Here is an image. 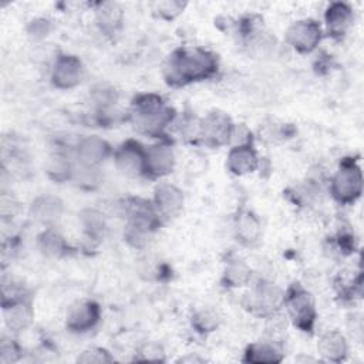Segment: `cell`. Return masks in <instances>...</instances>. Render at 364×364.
I'll list each match as a JSON object with an SVG mask.
<instances>
[{
	"instance_id": "cell-20",
	"label": "cell",
	"mask_w": 364,
	"mask_h": 364,
	"mask_svg": "<svg viewBox=\"0 0 364 364\" xmlns=\"http://www.w3.org/2000/svg\"><path fill=\"white\" fill-rule=\"evenodd\" d=\"M235 230H236V237L240 243L243 245H253L259 240L262 235V225L252 212L249 210H242L235 223Z\"/></svg>"
},
{
	"instance_id": "cell-29",
	"label": "cell",
	"mask_w": 364,
	"mask_h": 364,
	"mask_svg": "<svg viewBox=\"0 0 364 364\" xmlns=\"http://www.w3.org/2000/svg\"><path fill=\"white\" fill-rule=\"evenodd\" d=\"M112 361H114V357L102 347L87 348L77 358V363H81V364H107Z\"/></svg>"
},
{
	"instance_id": "cell-32",
	"label": "cell",
	"mask_w": 364,
	"mask_h": 364,
	"mask_svg": "<svg viewBox=\"0 0 364 364\" xmlns=\"http://www.w3.org/2000/svg\"><path fill=\"white\" fill-rule=\"evenodd\" d=\"M50 30H51V24L46 18H36L28 24V34L37 40L47 37Z\"/></svg>"
},
{
	"instance_id": "cell-9",
	"label": "cell",
	"mask_w": 364,
	"mask_h": 364,
	"mask_svg": "<svg viewBox=\"0 0 364 364\" xmlns=\"http://www.w3.org/2000/svg\"><path fill=\"white\" fill-rule=\"evenodd\" d=\"M175 155L168 144L159 142L145 148V176L162 178L172 172Z\"/></svg>"
},
{
	"instance_id": "cell-23",
	"label": "cell",
	"mask_w": 364,
	"mask_h": 364,
	"mask_svg": "<svg viewBox=\"0 0 364 364\" xmlns=\"http://www.w3.org/2000/svg\"><path fill=\"white\" fill-rule=\"evenodd\" d=\"M38 249L47 257H63L68 252L65 239L51 226L38 235Z\"/></svg>"
},
{
	"instance_id": "cell-25",
	"label": "cell",
	"mask_w": 364,
	"mask_h": 364,
	"mask_svg": "<svg viewBox=\"0 0 364 364\" xmlns=\"http://www.w3.org/2000/svg\"><path fill=\"white\" fill-rule=\"evenodd\" d=\"M71 181H74L77 186L91 191L100 186L102 176L98 166H88L78 162L77 165H74Z\"/></svg>"
},
{
	"instance_id": "cell-16",
	"label": "cell",
	"mask_w": 364,
	"mask_h": 364,
	"mask_svg": "<svg viewBox=\"0 0 364 364\" xmlns=\"http://www.w3.org/2000/svg\"><path fill=\"white\" fill-rule=\"evenodd\" d=\"M317 350L320 355L330 363H341L347 357L348 346L346 337L340 331H327L318 340Z\"/></svg>"
},
{
	"instance_id": "cell-24",
	"label": "cell",
	"mask_w": 364,
	"mask_h": 364,
	"mask_svg": "<svg viewBox=\"0 0 364 364\" xmlns=\"http://www.w3.org/2000/svg\"><path fill=\"white\" fill-rule=\"evenodd\" d=\"M73 171H74V165L71 164L70 158L63 152L53 154L48 158L47 165H46V172H47L48 178L58 183L71 181Z\"/></svg>"
},
{
	"instance_id": "cell-22",
	"label": "cell",
	"mask_w": 364,
	"mask_h": 364,
	"mask_svg": "<svg viewBox=\"0 0 364 364\" xmlns=\"http://www.w3.org/2000/svg\"><path fill=\"white\" fill-rule=\"evenodd\" d=\"M80 220L84 229L85 239L91 243H100L105 235V218L97 209H82L80 212Z\"/></svg>"
},
{
	"instance_id": "cell-11",
	"label": "cell",
	"mask_w": 364,
	"mask_h": 364,
	"mask_svg": "<svg viewBox=\"0 0 364 364\" xmlns=\"http://www.w3.org/2000/svg\"><path fill=\"white\" fill-rule=\"evenodd\" d=\"M100 306L92 300H84L74 304L67 314V328L74 333L91 330L100 321Z\"/></svg>"
},
{
	"instance_id": "cell-27",
	"label": "cell",
	"mask_w": 364,
	"mask_h": 364,
	"mask_svg": "<svg viewBox=\"0 0 364 364\" xmlns=\"http://www.w3.org/2000/svg\"><path fill=\"white\" fill-rule=\"evenodd\" d=\"M91 98H92L94 104L97 105L98 112H102V111H107L112 104L117 102L118 92L111 85L98 84L92 88Z\"/></svg>"
},
{
	"instance_id": "cell-2",
	"label": "cell",
	"mask_w": 364,
	"mask_h": 364,
	"mask_svg": "<svg viewBox=\"0 0 364 364\" xmlns=\"http://www.w3.org/2000/svg\"><path fill=\"white\" fill-rule=\"evenodd\" d=\"M173 118L175 109L156 94H139L132 101L131 121L144 134L161 136Z\"/></svg>"
},
{
	"instance_id": "cell-3",
	"label": "cell",
	"mask_w": 364,
	"mask_h": 364,
	"mask_svg": "<svg viewBox=\"0 0 364 364\" xmlns=\"http://www.w3.org/2000/svg\"><path fill=\"white\" fill-rule=\"evenodd\" d=\"M283 304L297 328L306 333L313 331L317 313L314 299L306 289L297 283L291 284L283 296Z\"/></svg>"
},
{
	"instance_id": "cell-33",
	"label": "cell",
	"mask_w": 364,
	"mask_h": 364,
	"mask_svg": "<svg viewBox=\"0 0 364 364\" xmlns=\"http://www.w3.org/2000/svg\"><path fill=\"white\" fill-rule=\"evenodd\" d=\"M139 355L142 360H149V361H164V351L161 346L155 343H146L142 346Z\"/></svg>"
},
{
	"instance_id": "cell-21",
	"label": "cell",
	"mask_w": 364,
	"mask_h": 364,
	"mask_svg": "<svg viewBox=\"0 0 364 364\" xmlns=\"http://www.w3.org/2000/svg\"><path fill=\"white\" fill-rule=\"evenodd\" d=\"M282 304H283V294L280 293V290L273 284L263 282L257 286L255 299L250 307H255L260 313L267 314V313H273Z\"/></svg>"
},
{
	"instance_id": "cell-34",
	"label": "cell",
	"mask_w": 364,
	"mask_h": 364,
	"mask_svg": "<svg viewBox=\"0 0 364 364\" xmlns=\"http://www.w3.org/2000/svg\"><path fill=\"white\" fill-rule=\"evenodd\" d=\"M179 361H181V363H186V361H193V363H202L203 360H202V358H199V357H192V355H191V357H185V358H181Z\"/></svg>"
},
{
	"instance_id": "cell-14",
	"label": "cell",
	"mask_w": 364,
	"mask_h": 364,
	"mask_svg": "<svg viewBox=\"0 0 364 364\" xmlns=\"http://www.w3.org/2000/svg\"><path fill=\"white\" fill-rule=\"evenodd\" d=\"M154 206L161 215H175L183 206V193L178 186L162 182L154 191Z\"/></svg>"
},
{
	"instance_id": "cell-26",
	"label": "cell",
	"mask_w": 364,
	"mask_h": 364,
	"mask_svg": "<svg viewBox=\"0 0 364 364\" xmlns=\"http://www.w3.org/2000/svg\"><path fill=\"white\" fill-rule=\"evenodd\" d=\"M250 267L242 260H230L225 269L222 282L228 287H239L249 282Z\"/></svg>"
},
{
	"instance_id": "cell-13",
	"label": "cell",
	"mask_w": 364,
	"mask_h": 364,
	"mask_svg": "<svg viewBox=\"0 0 364 364\" xmlns=\"http://www.w3.org/2000/svg\"><path fill=\"white\" fill-rule=\"evenodd\" d=\"M111 154L109 144L95 135L82 138L77 145V159L82 165L98 166Z\"/></svg>"
},
{
	"instance_id": "cell-8",
	"label": "cell",
	"mask_w": 364,
	"mask_h": 364,
	"mask_svg": "<svg viewBox=\"0 0 364 364\" xmlns=\"http://www.w3.org/2000/svg\"><path fill=\"white\" fill-rule=\"evenodd\" d=\"M118 171L127 176L145 175V148L135 139H128L118 146L114 155Z\"/></svg>"
},
{
	"instance_id": "cell-28",
	"label": "cell",
	"mask_w": 364,
	"mask_h": 364,
	"mask_svg": "<svg viewBox=\"0 0 364 364\" xmlns=\"http://www.w3.org/2000/svg\"><path fill=\"white\" fill-rule=\"evenodd\" d=\"M219 324L218 316L212 310H199L192 316V326L199 333H209L213 331Z\"/></svg>"
},
{
	"instance_id": "cell-7",
	"label": "cell",
	"mask_w": 364,
	"mask_h": 364,
	"mask_svg": "<svg viewBox=\"0 0 364 364\" xmlns=\"http://www.w3.org/2000/svg\"><path fill=\"white\" fill-rule=\"evenodd\" d=\"M82 75L84 68L78 57L71 54H60L53 65L51 82L60 90H70L81 82Z\"/></svg>"
},
{
	"instance_id": "cell-1",
	"label": "cell",
	"mask_w": 364,
	"mask_h": 364,
	"mask_svg": "<svg viewBox=\"0 0 364 364\" xmlns=\"http://www.w3.org/2000/svg\"><path fill=\"white\" fill-rule=\"evenodd\" d=\"M218 71V58L200 47H181L175 50L165 65L168 84L179 87L210 78Z\"/></svg>"
},
{
	"instance_id": "cell-15",
	"label": "cell",
	"mask_w": 364,
	"mask_h": 364,
	"mask_svg": "<svg viewBox=\"0 0 364 364\" xmlns=\"http://www.w3.org/2000/svg\"><path fill=\"white\" fill-rule=\"evenodd\" d=\"M259 165V158L250 142L239 144L229 151L228 169L235 175H246L253 172Z\"/></svg>"
},
{
	"instance_id": "cell-30",
	"label": "cell",
	"mask_w": 364,
	"mask_h": 364,
	"mask_svg": "<svg viewBox=\"0 0 364 364\" xmlns=\"http://www.w3.org/2000/svg\"><path fill=\"white\" fill-rule=\"evenodd\" d=\"M185 3L182 1H175V0H168V1H159L154 4V11H156V14L165 20H172L175 18L178 14H181V11L183 10Z\"/></svg>"
},
{
	"instance_id": "cell-4",
	"label": "cell",
	"mask_w": 364,
	"mask_h": 364,
	"mask_svg": "<svg viewBox=\"0 0 364 364\" xmlns=\"http://www.w3.org/2000/svg\"><path fill=\"white\" fill-rule=\"evenodd\" d=\"M330 189L333 198L340 203L357 200L363 192V172L360 165L351 158H344L331 179Z\"/></svg>"
},
{
	"instance_id": "cell-5",
	"label": "cell",
	"mask_w": 364,
	"mask_h": 364,
	"mask_svg": "<svg viewBox=\"0 0 364 364\" xmlns=\"http://www.w3.org/2000/svg\"><path fill=\"white\" fill-rule=\"evenodd\" d=\"M235 124L222 111H212L200 119V139L209 146H220L233 136Z\"/></svg>"
},
{
	"instance_id": "cell-18",
	"label": "cell",
	"mask_w": 364,
	"mask_h": 364,
	"mask_svg": "<svg viewBox=\"0 0 364 364\" xmlns=\"http://www.w3.org/2000/svg\"><path fill=\"white\" fill-rule=\"evenodd\" d=\"M327 31L333 37H341L353 21V10L346 3H331L324 14Z\"/></svg>"
},
{
	"instance_id": "cell-19",
	"label": "cell",
	"mask_w": 364,
	"mask_h": 364,
	"mask_svg": "<svg viewBox=\"0 0 364 364\" xmlns=\"http://www.w3.org/2000/svg\"><path fill=\"white\" fill-rule=\"evenodd\" d=\"M283 360L282 348L269 341H259L247 346L243 361L253 364H276Z\"/></svg>"
},
{
	"instance_id": "cell-10",
	"label": "cell",
	"mask_w": 364,
	"mask_h": 364,
	"mask_svg": "<svg viewBox=\"0 0 364 364\" xmlns=\"http://www.w3.org/2000/svg\"><path fill=\"white\" fill-rule=\"evenodd\" d=\"M33 316L31 303L24 297H11L3 303L4 324L13 333L26 330L31 324Z\"/></svg>"
},
{
	"instance_id": "cell-31",
	"label": "cell",
	"mask_w": 364,
	"mask_h": 364,
	"mask_svg": "<svg viewBox=\"0 0 364 364\" xmlns=\"http://www.w3.org/2000/svg\"><path fill=\"white\" fill-rule=\"evenodd\" d=\"M20 358V347L14 340H3L0 346V363L9 364Z\"/></svg>"
},
{
	"instance_id": "cell-17",
	"label": "cell",
	"mask_w": 364,
	"mask_h": 364,
	"mask_svg": "<svg viewBox=\"0 0 364 364\" xmlns=\"http://www.w3.org/2000/svg\"><path fill=\"white\" fill-rule=\"evenodd\" d=\"M97 26L105 36H115L124 23V11L117 3H101L95 11Z\"/></svg>"
},
{
	"instance_id": "cell-6",
	"label": "cell",
	"mask_w": 364,
	"mask_h": 364,
	"mask_svg": "<svg viewBox=\"0 0 364 364\" xmlns=\"http://www.w3.org/2000/svg\"><path fill=\"white\" fill-rule=\"evenodd\" d=\"M321 37L323 31L320 24L311 18H304L293 23L286 33L287 43L299 53L313 51L321 41Z\"/></svg>"
},
{
	"instance_id": "cell-12",
	"label": "cell",
	"mask_w": 364,
	"mask_h": 364,
	"mask_svg": "<svg viewBox=\"0 0 364 364\" xmlns=\"http://www.w3.org/2000/svg\"><path fill=\"white\" fill-rule=\"evenodd\" d=\"M64 213V202L55 195H40L30 205V215L46 226L57 223Z\"/></svg>"
}]
</instances>
